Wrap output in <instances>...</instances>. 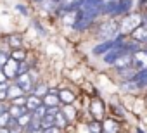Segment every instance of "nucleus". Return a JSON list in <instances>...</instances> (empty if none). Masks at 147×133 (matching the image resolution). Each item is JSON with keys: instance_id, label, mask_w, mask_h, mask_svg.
<instances>
[{"instance_id": "nucleus-1", "label": "nucleus", "mask_w": 147, "mask_h": 133, "mask_svg": "<svg viewBox=\"0 0 147 133\" xmlns=\"http://www.w3.org/2000/svg\"><path fill=\"white\" fill-rule=\"evenodd\" d=\"M121 31V26L119 23H116L114 19H109L106 23H102L99 28H97V38L102 40V42H107V40H114Z\"/></svg>"}, {"instance_id": "nucleus-2", "label": "nucleus", "mask_w": 147, "mask_h": 133, "mask_svg": "<svg viewBox=\"0 0 147 133\" xmlns=\"http://www.w3.org/2000/svg\"><path fill=\"white\" fill-rule=\"evenodd\" d=\"M125 31H128V33H131L133 30H137L138 26H142V14H126V16H123V21H121V24H119Z\"/></svg>"}, {"instance_id": "nucleus-3", "label": "nucleus", "mask_w": 147, "mask_h": 133, "mask_svg": "<svg viewBox=\"0 0 147 133\" xmlns=\"http://www.w3.org/2000/svg\"><path fill=\"white\" fill-rule=\"evenodd\" d=\"M131 68L135 71H140V69L147 68V50L142 48V50L131 54Z\"/></svg>"}, {"instance_id": "nucleus-4", "label": "nucleus", "mask_w": 147, "mask_h": 133, "mask_svg": "<svg viewBox=\"0 0 147 133\" xmlns=\"http://www.w3.org/2000/svg\"><path fill=\"white\" fill-rule=\"evenodd\" d=\"M16 80H18L16 83L23 88L24 93H31L33 88H35V85H36V81H33V78H31L30 73H26V75H23V76H19V78H16Z\"/></svg>"}, {"instance_id": "nucleus-5", "label": "nucleus", "mask_w": 147, "mask_h": 133, "mask_svg": "<svg viewBox=\"0 0 147 133\" xmlns=\"http://www.w3.org/2000/svg\"><path fill=\"white\" fill-rule=\"evenodd\" d=\"M114 68H116L119 73H125V71H128V69H133V68H131V54H130V52H125V54L114 62Z\"/></svg>"}, {"instance_id": "nucleus-6", "label": "nucleus", "mask_w": 147, "mask_h": 133, "mask_svg": "<svg viewBox=\"0 0 147 133\" xmlns=\"http://www.w3.org/2000/svg\"><path fill=\"white\" fill-rule=\"evenodd\" d=\"M130 36H131V40H135L137 43H140L142 47L144 45H147V28L142 24V26H138L137 30H133L131 33H130Z\"/></svg>"}, {"instance_id": "nucleus-7", "label": "nucleus", "mask_w": 147, "mask_h": 133, "mask_svg": "<svg viewBox=\"0 0 147 133\" xmlns=\"http://www.w3.org/2000/svg\"><path fill=\"white\" fill-rule=\"evenodd\" d=\"M125 52H126V50H125L123 47H114V48H111L107 54H104V60H106L107 64H114Z\"/></svg>"}, {"instance_id": "nucleus-8", "label": "nucleus", "mask_w": 147, "mask_h": 133, "mask_svg": "<svg viewBox=\"0 0 147 133\" xmlns=\"http://www.w3.org/2000/svg\"><path fill=\"white\" fill-rule=\"evenodd\" d=\"M59 102H61V99H59L57 90H49V93L43 97V105L45 107H57Z\"/></svg>"}, {"instance_id": "nucleus-9", "label": "nucleus", "mask_w": 147, "mask_h": 133, "mask_svg": "<svg viewBox=\"0 0 147 133\" xmlns=\"http://www.w3.org/2000/svg\"><path fill=\"white\" fill-rule=\"evenodd\" d=\"M131 7H133V0H118L116 17H118V16H126V14H130Z\"/></svg>"}, {"instance_id": "nucleus-10", "label": "nucleus", "mask_w": 147, "mask_h": 133, "mask_svg": "<svg viewBox=\"0 0 147 133\" xmlns=\"http://www.w3.org/2000/svg\"><path fill=\"white\" fill-rule=\"evenodd\" d=\"M21 95H24L23 88H21L18 83H9V90H7V100H14V99L21 97Z\"/></svg>"}, {"instance_id": "nucleus-11", "label": "nucleus", "mask_w": 147, "mask_h": 133, "mask_svg": "<svg viewBox=\"0 0 147 133\" xmlns=\"http://www.w3.org/2000/svg\"><path fill=\"white\" fill-rule=\"evenodd\" d=\"M40 105H43V99L42 97H36V95H28V100H26V107L30 112H33L35 109H38Z\"/></svg>"}, {"instance_id": "nucleus-12", "label": "nucleus", "mask_w": 147, "mask_h": 133, "mask_svg": "<svg viewBox=\"0 0 147 133\" xmlns=\"http://www.w3.org/2000/svg\"><path fill=\"white\" fill-rule=\"evenodd\" d=\"M18 66H19V62H16V60H9L5 66H4V73L7 75V78H16V73H18Z\"/></svg>"}, {"instance_id": "nucleus-13", "label": "nucleus", "mask_w": 147, "mask_h": 133, "mask_svg": "<svg viewBox=\"0 0 147 133\" xmlns=\"http://www.w3.org/2000/svg\"><path fill=\"white\" fill-rule=\"evenodd\" d=\"M28 112V107L26 105H9V114H11V118H14V119H19L23 114H26Z\"/></svg>"}, {"instance_id": "nucleus-14", "label": "nucleus", "mask_w": 147, "mask_h": 133, "mask_svg": "<svg viewBox=\"0 0 147 133\" xmlns=\"http://www.w3.org/2000/svg\"><path fill=\"white\" fill-rule=\"evenodd\" d=\"M49 90H50V88H49L47 83H43V81H36V85H35V88H33L31 93L36 95V97H42V99H43V97L49 93Z\"/></svg>"}, {"instance_id": "nucleus-15", "label": "nucleus", "mask_w": 147, "mask_h": 133, "mask_svg": "<svg viewBox=\"0 0 147 133\" xmlns=\"http://www.w3.org/2000/svg\"><path fill=\"white\" fill-rule=\"evenodd\" d=\"M11 59L16 60V62H24V60H26V52H24L23 48H12Z\"/></svg>"}, {"instance_id": "nucleus-16", "label": "nucleus", "mask_w": 147, "mask_h": 133, "mask_svg": "<svg viewBox=\"0 0 147 133\" xmlns=\"http://www.w3.org/2000/svg\"><path fill=\"white\" fill-rule=\"evenodd\" d=\"M50 126H55V114H45L42 118V130H47Z\"/></svg>"}, {"instance_id": "nucleus-17", "label": "nucleus", "mask_w": 147, "mask_h": 133, "mask_svg": "<svg viewBox=\"0 0 147 133\" xmlns=\"http://www.w3.org/2000/svg\"><path fill=\"white\" fill-rule=\"evenodd\" d=\"M66 124H67V118H66V114L59 109V111H57V114H55V126H59V128L62 130Z\"/></svg>"}, {"instance_id": "nucleus-18", "label": "nucleus", "mask_w": 147, "mask_h": 133, "mask_svg": "<svg viewBox=\"0 0 147 133\" xmlns=\"http://www.w3.org/2000/svg\"><path fill=\"white\" fill-rule=\"evenodd\" d=\"M9 45H11L12 48H21V45H23V36H21V35H11V36H9Z\"/></svg>"}, {"instance_id": "nucleus-19", "label": "nucleus", "mask_w": 147, "mask_h": 133, "mask_svg": "<svg viewBox=\"0 0 147 133\" xmlns=\"http://www.w3.org/2000/svg\"><path fill=\"white\" fill-rule=\"evenodd\" d=\"M7 128H9V131H11V133H23V130H24V128L18 123V119H14V118L11 119V123H9V126H7Z\"/></svg>"}, {"instance_id": "nucleus-20", "label": "nucleus", "mask_w": 147, "mask_h": 133, "mask_svg": "<svg viewBox=\"0 0 147 133\" xmlns=\"http://www.w3.org/2000/svg\"><path fill=\"white\" fill-rule=\"evenodd\" d=\"M59 99L62 102H66V104H71L73 100H75V95H73L71 92H67V90H62V92H59Z\"/></svg>"}, {"instance_id": "nucleus-21", "label": "nucleus", "mask_w": 147, "mask_h": 133, "mask_svg": "<svg viewBox=\"0 0 147 133\" xmlns=\"http://www.w3.org/2000/svg\"><path fill=\"white\" fill-rule=\"evenodd\" d=\"M26 73H30V64L24 60V62H19V66H18V73H16V78H19V76H23V75H26Z\"/></svg>"}, {"instance_id": "nucleus-22", "label": "nucleus", "mask_w": 147, "mask_h": 133, "mask_svg": "<svg viewBox=\"0 0 147 133\" xmlns=\"http://www.w3.org/2000/svg\"><path fill=\"white\" fill-rule=\"evenodd\" d=\"M31 119H33V114H31V112L28 111L26 114H23V116H21V118L18 119V123H19V124H21L23 128H26V126H28V124L31 123Z\"/></svg>"}, {"instance_id": "nucleus-23", "label": "nucleus", "mask_w": 147, "mask_h": 133, "mask_svg": "<svg viewBox=\"0 0 147 133\" xmlns=\"http://www.w3.org/2000/svg\"><path fill=\"white\" fill-rule=\"evenodd\" d=\"M11 114H9V111L7 112H4V114H0V128H7L9 126V123H11Z\"/></svg>"}, {"instance_id": "nucleus-24", "label": "nucleus", "mask_w": 147, "mask_h": 133, "mask_svg": "<svg viewBox=\"0 0 147 133\" xmlns=\"http://www.w3.org/2000/svg\"><path fill=\"white\" fill-rule=\"evenodd\" d=\"M88 130H90L92 133H100V131H102V124H100L99 121H90V123H88Z\"/></svg>"}, {"instance_id": "nucleus-25", "label": "nucleus", "mask_w": 147, "mask_h": 133, "mask_svg": "<svg viewBox=\"0 0 147 133\" xmlns=\"http://www.w3.org/2000/svg\"><path fill=\"white\" fill-rule=\"evenodd\" d=\"M7 90H9V83H0V100L2 102L7 100Z\"/></svg>"}, {"instance_id": "nucleus-26", "label": "nucleus", "mask_w": 147, "mask_h": 133, "mask_svg": "<svg viewBox=\"0 0 147 133\" xmlns=\"http://www.w3.org/2000/svg\"><path fill=\"white\" fill-rule=\"evenodd\" d=\"M9 60H11V52L7 54V52H2V50H0V68H4Z\"/></svg>"}, {"instance_id": "nucleus-27", "label": "nucleus", "mask_w": 147, "mask_h": 133, "mask_svg": "<svg viewBox=\"0 0 147 133\" xmlns=\"http://www.w3.org/2000/svg\"><path fill=\"white\" fill-rule=\"evenodd\" d=\"M26 100H28V97H26V95H21V97L11 100V104H12V105H26Z\"/></svg>"}, {"instance_id": "nucleus-28", "label": "nucleus", "mask_w": 147, "mask_h": 133, "mask_svg": "<svg viewBox=\"0 0 147 133\" xmlns=\"http://www.w3.org/2000/svg\"><path fill=\"white\" fill-rule=\"evenodd\" d=\"M42 133H62V130L59 126H50L47 130H42Z\"/></svg>"}, {"instance_id": "nucleus-29", "label": "nucleus", "mask_w": 147, "mask_h": 133, "mask_svg": "<svg viewBox=\"0 0 147 133\" xmlns=\"http://www.w3.org/2000/svg\"><path fill=\"white\" fill-rule=\"evenodd\" d=\"M7 80H9V78H7V75L4 73V69H2V68H0V83H7Z\"/></svg>"}, {"instance_id": "nucleus-30", "label": "nucleus", "mask_w": 147, "mask_h": 133, "mask_svg": "<svg viewBox=\"0 0 147 133\" xmlns=\"http://www.w3.org/2000/svg\"><path fill=\"white\" fill-rule=\"evenodd\" d=\"M7 111H9V105H7L5 102L0 100V114H4V112H7Z\"/></svg>"}, {"instance_id": "nucleus-31", "label": "nucleus", "mask_w": 147, "mask_h": 133, "mask_svg": "<svg viewBox=\"0 0 147 133\" xmlns=\"http://www.w3.org/2000/svg\"><path fill=\"white\" fill-rule=\"evenodd\" d=\"M138 7H140V11L147 12V0H138Z\"/></svg>"}, {"instance_id": "nucleus-32", "label": "nucleus", "mask_w": 147, "mask_h": 133, "mask_svg": "<svg viewBox=\"0 0 147 133\" xmlns=\"http://www.w3.org/2000/svg\"><path fill=\"white\" fill-rule=\"evenodd\" d=\"M33 26H35V28H36V30H38L40 33H45V31H43V28L40 26V23H38V21H33Z\"/></svg>"}, {"instance_id": "nucleus-33", "label": "nucleus", "mask_w": 147, "mask_h": 133, "mask_svg": "<svg viewBox=\"0 0 147 133\" xmlns=\"http://www.w3.org/2000/svg\"><path fill=\"white\" fill-rule=\"evenodd\" d=\"M142 24L147 28V12H144V14H142Z\"/></svg>"}, {"instance_id": "nucleus-34", "label": "nucleus", "mask_w": 147, "mask_h": 133, "mask_svg": "<svg viewBox=\"0 0 147 133\" xmlns=\"http://www.w3.org/2000/svg\"><path fill=\"white\" fill-rule=\"evenodd\" d=\"M18 11H21V12H23L24 16L28 14V12H26V7H23V5H18Z\"/></svg>"}, {"instance_id": "nucleus-35", "label": "nucleus", "mask_w": 147, "mask_h": 133, "mask_svg": "<svg viewBox=\"0 0 147 133\" xmlns=\"http://www.w3.org/2000/svg\"><path fill=\"white\" fill-rule=\"evenodd\" d=\"M0 133H11L9 128H0Z\"/></svg>"}]
</instances>
